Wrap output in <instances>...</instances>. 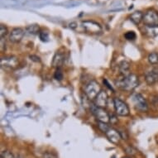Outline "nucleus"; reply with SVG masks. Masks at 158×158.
<instances>
[{
	"label": "nucleus",
	"instance_id": "nucleus-8",
	"mask_svg": "<svg viewBox=\"0 0 158 158\" xmlns=\"http://www.w3.org/2000/svg\"><path fill=\"white\" fill-rule=\"evenodd\" d=\"M114 105L116 114L122 117L127 116L130 113L129 107L127 105L124 101L121 100L118 98H114Z\"/></svg>",
	"mask_w": 158,
	"mask_h": 158
},
{
	"label": "nucleus",
	"instance_id": "nucleus-22",
	"mask_svg": "<svg viewBox=\"0 0 158 158\" xmlns=\"http://www.w3.org/2000/svg\"><path fill=\"white\" fill-rule=\"evenodd\" d=\"M8 33V27L5 26V25H3L1 24L0 26V38H4Z\"/></svg>",
	"mask_w": 158,
	"mask_h": 158
},
{
	"label": "nucleus",
	"instance_id": "nucleus-18",
	"mask_svg": "<svg viewBox=\"0 0 158 158\" xmlns=\"http://www.w3.org/2000/svg\"><path fill=\"white\" fill-rule=\"evenodd\" d=\"M148 61L152 65H157L158 64V54L156 52H152L148 55Z\"/></svg>",
	"mask_w": 158,
	"mask_h": 158
},
{
	"label": "nucleus",
	"instance_id": "nucleus-2",
	"mask_svg": "<svg viewBox=\"0 0 158 158\" xmlns=\"http://www.w3.org/2000/svg\"><path fill=\"white\" fill-rule=\"evenodd\" d=\"M91 113L96 118V119L98 122L104 123H110V114L103 108L97 107L94 104H91L89 106Z\"/></svg>",
	"mask_w": 158,
	"mask_h": 158
},
{
	"label": "nucleus",
	"instance_id": "nucleus-26",
	"mask_svg": "<svg viewBox=\"0 0 158 158\" xmlns=\"http://www.w3.org/2000/svg\"><path fill=\"white\" fill-rule=\"evenodd\" d=\"M136 152H137V151L135 150L133 148H132V147H128L127 148H126V153H127V155L133 156Z\"/></svg>",
	"mask_w": 158,
	"mask_h": 158
},
{
	"label": "nucleus",
	"instance_id": "nucleus-13",
	"mask_svg": "<svg viewBox=\"0 0 158 158\" xmlns=\"http://www.w3.org/2000/svg\"><path fill=\"white\" fill-rule=\"evenodd\" d=\"M145 81L148 85H152L158 81V71L152 70L146 73Z\"/></svg>",
	"mask_w": 158,
	"mask_h": 158
},
{
	"label": "nucleus",
	"instance_id": "nucleus-19",
	"mask_svg": "<svg viewBox=\"0 0 158 158\" xmlns=\"http://www.w3.org/2000/svg\"><path fill=\"white\" fill-rule=\"evenodd\" d=\"M39 37H40V40L43 42H49V40H50L49 33H48L47 31H40V33H39Z\"/></svg>",
	"mask_w": 158,
	"mask_h": 158
},
{
	"label": "nucleus",
	"instance_id": "nucleus-12",
	"mask_svg": "<svg viewBox=\"0 0 158 158\" xmlns=\"http://www.w3.org/2000/svg\"><path fill=\"white\" fill-rule=\"evenodd\" d=\"M65 54L63 52H57L55 56H53V59H52V65L54 68H60L63 65L64 62H65Z\"/></svg>",
	"mask_w": 158,
	"mask_h": 158
},
{
	"label": "nucleus",
	"instance_id": "nucleus-25",
	"mask_svg": "<svg viewBox=\"0 0 158 158\" xmlns=\"http://www.w3.org/2000/svg\"><path fill=\"white\" fill-rule=\"evenodd\" d=\"M42 158H57V156L54 152H47L42 156Z\"/></svg>",
	"mask_w": 158,
	"mask_h": 158
},
{
	"label": "nucleus",
	"instance_id": "nucleus-5",
	"mask_svg": "<svg viewBox=\"0 0 158 158\" xmlns=\"http://www.w3.org/2000/svg\"><path fill=\"white\" fill-rule=\"evenodd\" d=\"M0 64H1V67L4 70H14L18 68L19 60L18 57L14 56H6L1 58Z\"/></svg>",
	"mask_w": 158,
	"mask_h": 158
},
{
	"label": "nucleus",
	"instance_id": "nucleus-3",
	"mask_svg": "<svg viewBox=\"0 0 158 158\" xmlns=\"http://www.w3.org/2000/svg\"><path fill=\"white\" fill-rule=\"evenodd\" d=\"M101 90V87H100L99 84L97 81H90L85 85V96L89 100H94L96 96L98 95Z\"/></svg>",
	"mask_w": 158,
	"mask_h": 158
},
{
	"label": "nucleus",
	"instance_id": "nucleus-30",
	"mask_svg": "<svg viewBox=\"0 0 158 158\" xmlns=\"http://www.w3.org/2000/svg\"><path fill=\"white\" fill-rule=\"evenodd\" d=\"M119 133L121 135L122 139H123V140H127V138H128V135L127 134V132H125V131H120Z\"/></svg>",
	"mask_w": 158,
	"mask_h": 158
},
{
	"label": "nucleus",
	"instance_id": "nucleus-23",
	"mask_svg": "<svg viewBox=\"0 0 158 158\" xmlns=\"http://www.w3.org/2000/svg\"><path fill=\"white\" fill-rule=\"evenodd\" d=\"M1 158H15V156L9 150H4L1 152Z\"/></svg>",
	"mask_w": 158,
	"mask_h": 158
},
{
	"label": "nucleus",
	"instance_id": "nucleus-16",
	"mask_svg": "<svg viewBox=\"0 0 158 158\" xmlns=\"http://www.w3.org/2000/svg\"><path fill=\"white\" fill-rule=\"evenodd\" d=\"M118 70L120 74H122L123 75H127V72L130 70V63L127 60H122L118 64Z\"/></svg>",
	"mask_w": 158,
	"mask_h": 158
},
{
	"label": "nucleus",
	"instance_id": "nucleus-32",
	"mask_svg": "<svg viewBox=\"0 0 158 158\" xmlns=\"http://www.w3.org/2000/svg\"><path fill=\"white\" fill-rule=\"evenodd\" d=\"M77 27V23H71L70 24V28L75 29V27Z\"/></svg>",
	"mask_w": 158,
	"mask_h": 158
},
{
	"label": "nucleus",
	"instance_id": "nucleus-7",
	"mask_svg": "<svg viewBox=\"0 0 158 158\" xmlns=\"http://www.w3.org/2000/svg\"><path fill=\"white\" fill-rule=\"evenodd\" d=\"M132 102L135 109L140 112H148L149 107L146 98L141 94H134L132 95Z\"/></svg>",
	"mask_w": 158,
	"mask_h": 158
},
{
	"label": "nucleus",
	"instance_id": "nucleus-10",
	"mask_svg": "<svg viewBox=\"0 0 158 158\" xmlns=\"http://www.w3.org/2000/svg\"><path fill=\"white\" fill-rule=\"evenodd\" d=\"M104 134L106 135V137H108V139H109L112 143L116 144V145L117 144H118V143H120V140L122 139L119 132L117 131L116 129H114V128H113V127H111L107 130L106 132H105Z\"/></svg>",
	"mask_w": 158,
	"mask_h": 158
},
{
	"label": "nucleus",
	"instance_id": "nucleus-17",
	"mask_svg": "<svg viewBox=\"0 0 158 158\" xmlns=\"http://www.w3.org/2000/svg\"><path fill=\"white\" fill-rule=\"evenodd\" d=\"M25 31H26V33L29 34V35H32V36L37 35L41 31H40V27H39L38 24H31V25H29V26L27 27Z\"/></svg>",
	"mask_w": 158,
	"mask_h": 158
},
{
	"label": "nucleus",
	"instance_id": "nucleus-11",
	"mask_svg": "<svg viewBox=\"0 0 158 158\" xmlns=\"http://www.w3.org/2000/svg\"><path fill=\"white\" fill-rule=\"evenodd\" d=\"M108 100H109V97H108L107 93L105 91L101 90L98 95L96 96V98H94V104H95L97 107L104 109L108 104Z\"/></svg>",
	"mask_w": 158,
	"mask_h": 158
},
{
	"label": "nucleus",
	"instance_id": "nucleus-21",
	"mask_svg": "<svg viewBox=\"0 0 158 158\" xmlns=\"http://www.w3.org/2000/svg\"><path fill=\"white\" fill-rule=\"evenodd\" d=\"M63 77H64V75H63L62 70L60 68H58L56 70L54 74V78L58 81H60L63 80Z\"/></svg>",
	"mask_w": 158,
	"mask_h": 158
},
{
	"label": "nucleus",
	"instance_id": "nucleus-6",
	"mask_svg": "<svg viewBox=\"0 0 158 158\" xmlns=\"http://www.w3.org/2000/svg\"><path fill=\"white\" fill-rule=\"evenodd\" d=\"M81 25L86 32L90 34H99L102 32L101 25L93 20H85L81 23Z\"/></svg>",
	"mask_w": 158,
	"mask_h": 158
},
{
	"label": "nucleus",
	"instance_id": "nucleus-20",
	"mask_svg": "<svg viewBox=\"0 0 158 158\" xmlns=\"http://www.w3.org/2000/svg\"><path fill=\"white\" fill-rule=\"evenodd\" d=\"M124 37L127 41H134L137 37V35L133 31H129L124 34Z\"/></svg>",
	"mask_w": 158,
	"mask_h": 158
},
{
	"label": "nucleus",
	"instance_id": "nucleus-33",
	"mask_svg": "<svg viewBox=\"0 0 158 158\" xmlns=\"http://www.w3.org/2000/svg\"><path fill=\"white\" fill-rule=\"evenodd\" d=\"M123 158H131V157H129V156H123Z\"/></svg>",
	"mask_w": 158,
	"mask_h": 158
},
{
	"label": "nucleus",
	"instance_id": "nucleus-29",
	"mask_svg": "<svg viewBox=\"0 0 158 158\" xmlns=\"http://www.w3.org/2000/svg\"><path fill=\"white\" fill-rule=\"evenodd\" d=\"M0 45H1V47H0V50H1V52H5L6 43L3 42V38H1V42H0Z\"/></svg>",
	"mask_w": 158,
	"mask_h": 158
},
{
	"label": "nucleus",
	"instance_id": "nucleus-28",
	"mask_svg": "<svg viewBox=\"0 0 158 158\" xmlns=\"http://www.w3.org/2000/svg\"><path fill=\"white\" fill-rule=\"evenodd\" d=\"M110 123H111V124H115L118 123V118L114 114H110Z\"/></svg>",
	"mask_w": 158,
	"mask_h": 158
},
{
	"label": "nucleus",
	"instance_id": "nucleus-31",
	"mask_svg": "<svg viewBox=\"0 0 158 158\" xmlns=\"http://www.w3.org/2000/svg\"><path fill=\"white\" fill-rule=\"evenodd\" d=\"M104 84H105V85H106V86H107V87H108V88L109 89H111V90L114 91V89H113V87H112V86L110 85H109V82H108V81H107L106 79H105V80H104Z\"/></svg>",
	"mask_w": 158,
	"mask_h": 158
},
{
	"label": "nucleus",
	"instance_id": "nucleus-27",
	"mask_svg": "<svg viewBox=\"0 0 158 158\" xmlns=\"http://www.w3.org/2000/svg\"><path fill=\"white\" fill-rule=\"evenodd\" d=\"M30 58V60L34 61V62H40L41 61V59H40V57L37 56H35V55H31L29 56Z\"/></svg>",
	"mask_w": 158,
	"mask_h": 158
},
{
	"label": "nucleus",
	"instance_id": "nucleus-9",
	"mask_svg": "<svg viewBox=\"0 0 158 158\" xmlns=\"http://www.w3.org/2000/svg\"><path fill=\"white\" fill-rule=\"evenodd\" d=\"M25 33H26V31L21 27L13 28L9 34V41L13 43H18L23 38Z\"/></svg>",
	"mask_w": 158,
	"mask_h": 158
},
{
	"label": "nucleus",
	"instance_id": "nucleus-14",
	"mask_svg": "<svg viewBox=\"0 0 158 158\" xmlns=\"http://www.w3.org/2000/svg\"><path fill=\"white\" fill-rule=\"evenodd\" d=\"M143 16L144 14L141 11H135L131 13V15L129 16V19L130 21H132L136 25H139L143 22Z\"/></svg>",
	"mask_w": 158,
	"mask_h": 158
},
{
	"label": "nucleus",
	"instance_id": "nucleus-24",
	"mask_svg": "<svg viewBox=\"0 0 158 158\" xmlns=\"http://www.w3.org/2000/svg\"><path fill=\"white\" fill-rule=\"evenodd\" d=\"M98 127L99 129L101 130L102 132L105 133L106 131L109 129V125H108V123H101V122H98Z\"/></svg>",
	"mask_w": 158,
	"mask_h": 158
},
{
	"label": "nucleus",
	"instance_id": "nucleus-15",
	"mask_svg": "<svg viewBox=\"0 0 158 158\" xmlns=\"http://www.w3.org/2000/svg\"><path fill=\"white\" fill-rule=\"evenodd\" d=\"M143 34L148 37H156L158 36V27H143Z\"/></svg>",
	"mask_w": 158,
	"mask_h": 158
},
{
	"label": "nucleus",
	"instance_id": "nucleus-4",
	"mask_svg": "<svg viewBox=\"0 0 158 158\" xmlns=\"http://www.w3.org/2000/svg\"><path fill=\"white\" fill-rule=\"evenodd\" d=\"M143 24L148 27H158V12L155 9H149L144 13Z\"/></svg>",
	"mask_w": 158,
	"mask_h": 158
},
{
	"label": "nucleus",
	"instance_id": "nucleus-1",
	"mask_svg": "<svg viewBox=\"0 0 158 158\" xmlns=\"http://www.w3.org/2000/svg\"><path fill=\"white\" fill-rule=\"evenodd\" d=\"M115 85L121 90L130 92L139 85V79L134 74H128L127 75H123L115 81Z\"/></svg>",
	"mask_w": 158,
	"mask_h": 158
}]
</instances>
